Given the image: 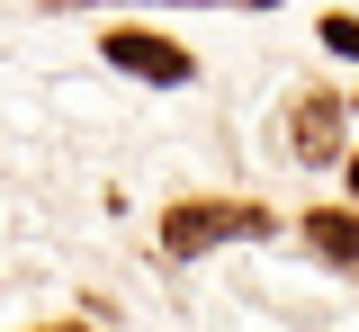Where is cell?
Wrapping results in <instances>:
<instances>
[{"label":"cell","instance_id":"1","mask_svg":"<svg viewBox=\"0 0 359 332\" xmlns=\"http://www.w3.org/2000/svg\"><path fill=\"white\" fill-rule=\"evenodd\" d=\"M261 242L269 234V207H252V198H180L171 216H162V251L171 261H198V251H216V242Z\"/></svg>","mask_w":359,"mask_h":332},{"label":"cell","instance_id":"2","mask_svg":"<svg viewBox=\"0 0 359 332\" xmlns=\"http://www.w3.org/2000/svg\"><path fill=\"white\" fill-rule=\"evenodd\" d=\"M108 72H135V81H162V90H180V81H189V72H198V63H189V54L171 46V36H153V27H108Z\"/></svg>","mask_w":359,"mask_h":332},{"label":"cell","instance_id":"3","mask_svg":"<svg viewBox=\"0 0 359 332\" xmlns=\"http://www.w3.org/2000/svg\"><path fill=\"white\" fill-rule=\"evenodd\" d=\"M287 153L297 162H332L341 153V99L332 90H297L287 99Z\"/></svg>","mask_w":359,"mask_h":332},{"label":"cell","instance_id":"4","mask_svg":"<svg viewBox=\"0 0 359 332\" xmlns=\"http://www.w3.org/2000/svg\"><path fill=\"white\" fill-rule=\"evenodd\" d=\"M306 242L332 261V270L359 279V216H351V207H314V216H306Z\"/></svg>","mask_w":359,"mask_h":332},{"label":"cell","instance_id":"5","mask_svg":"<svg viewBox=\"0 0 359 332\" xmlns=\"http://www.w3.org/2000/svg\"><path fill=\"white\" fill-rule=\"evenodd\" d=\"M323 46H332V54H359V18H323Z\"/></svg>","mask_w":359,"mask_h":332},{"label":"cell","instance_id":"6","mask_svg":"<svg viewBox=\"0 0 359 332\" xmlns=\"http://www.w3.org/2000/svg\"><path fill=\"white\" fill-rule=\"evenodd\" d=\"M180 9H189V0H180ZM224 9H269V0H224Z\"/></svg>","mask_w":359,"mask_h":332},{"label":"cell","instance_id":"7","mask_svg":"<svg viewBox=\"0 0 359 332\" xmlns=\"http://www.w3.org/2000/svg\"><path fill=\"white\" fill-rule=\"evenodd\" d=\"M351 198H359V153H351Z\"/></svg>","mask_w":359,"mask_h":332},{"label":"cell","instance_id":"8","mask_svg":"<svg viewBox=\"0 0 359 332\" xmlns=\"http://www.w3.org/2000/svg\"><path fill=\"white\" fill-rule=\"evenodd\" d=\"M45 332H81V324H45Z\"/></svg>","mask_w":359,"mask_h":332}]
</instances>
